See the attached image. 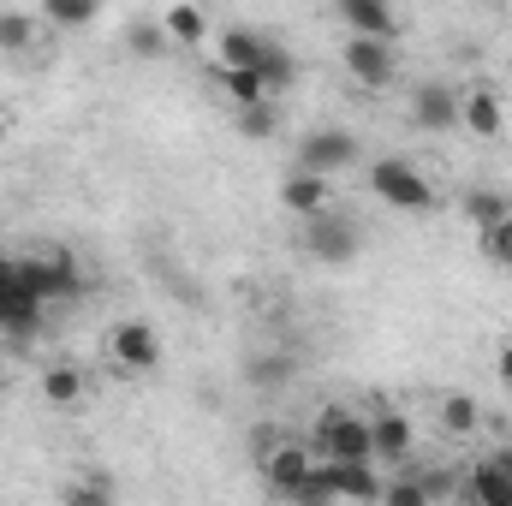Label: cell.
<instances>
[{"instance_id": "cell-20", "label": "cell", "mask_w": 512, "mask_h": 506, "mask_svg": "<svg viewBox=\"0 0 512 506\" xmlns=\"http://www.w3.org/2000/svg\"><path fill=\"white\" fill-rule=\"evenodd\" d=\"M215 84H221L239 108H245V102H262V96H274V90H268V78H262L256 66H215Z\"/></svg>"}, {"instance_id": "cell-19", "label": "cell", "mask_w": 512, "mask_h": 506, "mask_svg": "<svg viewBox=\"0 0 512 506\" xmlns=\"http://www.w3.org/2000/svg\"><path fill=\"white\" fill-rule=\"evenodd\" d=\"M268 42H274V36H262V30H221V54H215V66H262Z\"/></svg>"}, {"instance_id": "cell-34", "label": "cell", "mask_w": 512, "mask_h": 506, "mask_svg": "<svg viewBox=\"0 0 512 506\" xmlns=\"http://www.w3.org/2000/svg\"><path fill=\"white\" fill-rule=\"evenodd\" d=\"M0 381H6V352H0Z\"/></svg>"}, {"instance_id": "cell-33", "label": "cell", "mask_w": 512, "mask_h": 506, "mask_svg": "<svg viewBox=\"0 0 512 506\" xmlns=\"http://www.w3.org/2000/svg\"><path fill=\"white\" fill-rule=\"evenodd\" d=\"M6 126H12V120H6V108H0V137H6Z\"/></svg>"}, {"instance_id": "cell-9", "label": "cell", "mask_w": 512, "mask_h": 506, "mask_svg": "<svg viewBox=\"0 0 512 506\" xmlns=\"http://www.w3.org/2000/svg\"><path fill=\"white\" fill-rule=\"evenodd\" d=\"M316 459H322L316 447H304V441H280V447H262V477H268V489H274V495H286V501H292Z\"/></svg>"}, {"instance_id": "cell-3", "label": "cell", "mask_w": 512, "mask_h": 506, "mask_svg": "<svg viewBox=\"0 0 512 506\" xmlns=\"http://www.w3.org/2000/svg\"><path fill=\"white\" fill-rule=\"evenodd\" d=\"M340 66H346V78L358 84V90H387L393 78H399V54H393V42L382 36H346V48H340Z\"/></svg>"}, {"instance_id": "cell-10", "label": "cell", "mask_w": 512, "mask_h": 506, "mask_svg": "<svg viewBox=\"0 0 512 506\" xmlns=\"http://www.w3.org/2000/svg\"><path fill=\"white\" fill-rule=\"evenodd\" d=\"M411 126L417 131H453L459 126V90L447 78H429L411 90Z\"/></svg>"}, {"instance_id": "cell-32", "label": "cell", "mask_w": 512, "mask_h": 506, "mask_svg": "<svg viewBox=\"0 0 512 506\" xmlns=\"http://www.w3.org/2000/svg\"><path fill=\"white\" fill-rule=\"evenodd\" d=\"M489 459H495V465H501V471H512V447H495V453H489Z\"/></svg>"}, {"instance_id": "cell-25", "label": "cell", "mask_w": 512, "mask_h": 506, "mask_svg": "<svg viewBox=\"0 0 512 506\" xmlns=\"http://www.w3.org/2000/svg\"><path fill=\"white\" fill-rule=\"evenodd\" d=\"M36 36V18L30 12H0V54H24Z\"/></svg>"}, {"instance_id": "cell-4", "label": "cell", "mask_w": 512, "mask_h": 506, "mask_svg": "<svg viewBox=\"0 0 512 506\" xmlns=\"http://www.w3.org/2000/svg\"><path fill=\"white\" fill-rule=\"evenodd\" d=\"M304 251L316 256L322 268H346L352 256L364 251V233H358L352 221H340L334 209H322V215L304 221Z\"/></svg>"}, {"instance_id": "cell-21", "label": "cell", "mask_w": 512, "mask_h": 506, "mask_svg": "<svg viewBox=\"0 0 512 506\" xmlns=\"http://www.w3.org/2000/svg\"><path fill=\"white\" fill-rule=\"evenodd\" d=\"M42 18L54 30H90L102 18V0H42Z\"/></svg>"}, {"instance_id": "cell-2", "label": "cell", "mask_w": 512, "mask_h": 506, "mask_svg": "<svg viewBox=\"0 0 512 506\" xmlns=\"http://www.w3.org/2000/svg\"><path fill=\"white\" fill-rule=\"evenodd\" d=\"M370 191L382 197L387 209H405V215L435 209V185H429L405 155H382V161H370Z\"/></svg>"}, {"instance_id": "cell-31", "label": "cell", "mask_w": 512, "mask_h": 506, "mask_svg": "<svg viewBox=\"0 0 512 506\" xmlns=\"http://www.w3.org/2000/svg\"><path fill=\"white\" fill-rule=\"evenodd\" d=\"M495 381L512 393V340H501V346H495Z\"/></svg>"}, {"instance_id": "cell-11", "label": "cell", "mask_w": 512, "mask_h": 506, "mask_svg": "<svg viewBox=\"0 0 512 506\" xmlns=\"http://www.w3.org/2000/svg\"><path fill=\"white\" fill-rule=\"evenodd\" d=\"M280 209L298 215V221L322 215V209H328V173H310V167L286 173V185H280Z\"/></svg>"}, {"instance_id": "cell-5", "label": "cell", "mask_w": 512, "mask_h": 506, "mask_svg": "<svg viewBox=\"0 0 512 506\" xmlns=\"http://www.w3.org/2000/svg\"><path fill=\"white\" fill-rule=\"evenodd\" d=\"M108 358H114V370H126V376H149V370H161V334H155L143 316H126V322L108 334Z\"/></svg>"}, {"instance_id": "cell-29", "label": "cell", "mask_w": 512, "mask_h": 506, "mask_svg": "<svg viewBox=\"0 0 512 506\" xmlns=\"http://www.w3.org/2000/svg\"><path fill=\"white\" fill-rule=\"evenodd\" d=\"M382 501H393V506H429V489H423V483H387Z\"/></svg>"}, {"instance_id": "cell-7", "label": "cell", "mask_w": 512, "mask_h": 506, "mask_svg": "<svg viewBox=\"0 0 512 506\" xmlns=\"http://www.w3.org/2000/svg\"><path fill=\"white\" fill-rule=\"evenodd\" d=\"M358 155H364L358 137L340 131V126H316V131L298 137V167H310V173H346Z\"/></svg>"}, {"instance_id": "cell-26", "label": "cell", "mask_w": 512, "mask_h": 506, "mask_svg": "<svg viewBox=\"0 0 512 506\" xmlns=\"http://www.w3.org/2000/svg\"><path fill=\"white\" fill-rule=\"evenodd\" d=\"M477 245H483V256H489L495 268H512V215H501L495 227H483Z\"/></svg>"}, {"instance_id": "cell-18", "label": "cell", "mask_w": 512, "mask_h": 506, "mask_svg": "<svg viewBox=\"0 0 512 506\" xmlns=\"http://www.w3.org/2000/svg\"><path fill=\"white\" fill-rule=\"evenodd\" d=\"M161 30H167V42H179V48H197V42L209 36V18H203V6L179 0V6H167V12H161Z\"/></svg>"}, {"instance_id": "cell-35", "label": "cell", "mask_w": 512, "mask_h": 506, "mask_svg": "<svg viewBox=\"0 0 512 506\" xmlns=\"http://www.w3.org/2000/svg\"><path fill=\"white\" fill-rule=\"evenodd\" d=\"M507 274H512V268H507Z\"/></svg>"}, {"instance_id": "cell-12", "label": "cell", "mask_w": 512, "mask_h": 506, "mask_svg": "<svg viewBox=\"0 0 512 506\" xmlns=\"http://www.w3.org/2000/svg\"><path fill=\"white\" fill-rule=\"evenodd\" d=\"M459 126L471 131V137H501V131H507V108H501V96H495L489 84L465 90V96H459Z\"/></svg>"}, {"instance_id": "cell-14", "label": "cell", "mask_w": 512, "mask_h": 506, "mask_svg": "<svg viewBox=\"0 0 512 506\" xmlns=\"http://www.w3.org/2000/svg\"><path fill=\"white\" fill-rule=\"evenodd\" d=\"M370 435H376V465H405L411 459V423H405V411H376Z\"/></svg>"}, {"instance_id": "cell-30", "label": "cell", "mask_w": 512, "mask_h": 506, "mask_svg": "<svg viewBox=\"0 0 512 506\" xmlns=\"http://www.w3.org/2000/svg\"><path fill=\"white\" fill-rule=\"evenodd\" d=\"M108 495H114L108 483H84V489H66V501H72V506H102Z\"/></svg>"}, {"instance_id": "cell-22", "label": "cell", "mask_w": 512, "mask_h": 506, "mask_svg": "<svg viewBox=\"0 0 512 506\" xmlns=\"http://www.w3.org/2000/svg\"><path fill=\"white\" fill-rule=\"evenodd\" d=\"M441 429H447V435H477V429H483V405H477L471 393H447V399H441Z\"/></svg>"}, {"instance_id": "cell-1", "label": "cell", "mask_w": 512, "mask_h": 506, "mask_svg": "<svg viewBox=\"0 0 512 506\" xmlns=\"http://www.w3.org/2000/svg\"><path fill=\"white\" fill-rule=\"evenodd\" d=\"M310 447L322 459H346V465H364L376 459V435H370V417L352 411V405H322L316 429H310Z\"/></svg>"}, {"instance_id": "cell-8", "label": "cell", "mask_w": 512, "mask_h": 506, "mask_svg": "<svg viewBox=\"0 0 512 506\" xmlns=\"http://www.w3.org/2000/svg\"><path fill=\"white\" fill-rule=\"evenodd\" d=\"M0 328H6L12 340H30V334L42 328V298L18 286L12 256H0Z\"/></svg>"}, {"instance_id": "cell-28", "label": "cell", "mask_w": 512, "mask_h": 506, "mask_svg": "<svg viewBox=\"0 0 512 506\" xmlns=\"http://www.w3.org/2000/svg\"><path fill=\"white\" fill-rule=\"evenodd\" d=\"M286 376H292V364H286V358H251V381H256V387H280Z\"/></svg>"}, {"instance_id": "cell-27", "label": "cell", "mask_w": 512, "mask_h": 506, "mask_svg": "<svg viewBox=\"0 0 512 506\" xmlns=\"http://www.w3.org/2000/svg\"><path fill=\"white\" fill-rule=\"evenodd\" d=\"M274 126H280V120H274V102H268V96L239 108V131H245V137H274Z\"/></svg>"}, {"instance_id": "cell-24", "label": "cell", "mask_w": 512, "mask_h": 506, "mask_svg": "<svg viewBox=\"0 0 512 506\" xmlns=\"http://www.w3.org/2000/svg\"><path fill=\"white\" fill-rule=\"evenodd\" d=\"M501 215H512V203L501 197V191H465V221L483 233V227H495Z\"/></svg>"}, {"instance_id": "cell-17", "label": "cell", "mask_w": 512, "mask_h": 506, "mask_svg": "<svg viewBox=\"0 0 512 506\" xmlns=\"http://www.w3.org/2000/svg\"><path fill=\"white\" fill-rule=\"evenodd\" d=\"M42 399H48L54 411H78V405H84V370H78V364H48V370H42Z\"/></svg>"}, {"instance_id": "cell-23", "label": "cell", "mask_w": 512, "mask_h": 506, "mask_svg": "<svg viewBox=\"0 0 512 506\" xmlns=\"http://www.w3.org/2000/svg\"><path fill=\"white\" fill-rule=\"evenodd\" d=\"M126 48L137 60H161L167 54V30H161V18H131L126 24Z\"/></svg>"}, {"instance_id": "cell-13", "label": "cell", "mask_w": 512, "mask_h": 506, "mask_svg": "<svg viewBox=\"0 0 512 506\" xmlns=\"http://www.w3.org/2000/svg\"><path fill=\"white\" fill-rule=\"evenodd\" d=\"M459 495L477 501V506H512V471H501L495 459H477L471 477L459 483Z\"/></svg>"}, {"instance_id": "cell-16", "label": "cell", "mask_w": 512, "mask_h": 506, "mask_svg": "<svg viewBox=\"0 0 512 506\" xmlns=\"http://www.w3.org/2000/svg\"><path fill=\"white\" fill-rule=\"evenodd\" d=\"M340 18H346V30H358V36H382V42L399 36V18H393L387 0H340Z\"/></svg>"}, {"instance_id": "cell-15", "label": "cell", "mask_w": 512, "mask_h": 506, "mask_svg": "<svg viewBox=\"0 0 512 506\" xmlns=\"http://www.w3.org/2000/svg\"><path fill=\"white\" fill-rule=\"evenodd\" d=\"M334 465V501H382V477H376V459L364 465H346V459H328Z\"/></svg>"}, {"instance_id": "cell-6", "label": "cell", "mask_w": 512, "mask_h": 506, "mask_svg": "<svg viewBox=\"0 0 512 506\" xmlns=\"http://www.w3.org/2000/svg\"><path fill=\"white\" fill-rule=\"evenodd\" d=\"M12 274H18V286L24 292H36L42 304L48 298H66L72 286H78V262L66 251H54V256H12Z\"/></svg>"}]
</instances>
